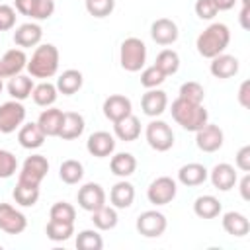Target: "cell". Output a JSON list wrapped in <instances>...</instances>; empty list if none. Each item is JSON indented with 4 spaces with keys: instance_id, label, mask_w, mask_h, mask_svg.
<instances>
[{
    "instance_id": "27",
    "label": "cell",
    "mask_w": 250,
    "mask_h": 250,
    "mask_svg": "<svg viewBox=\"0 0 250 250\" xmlns=\"http://www.w3.org/2000/svg\"><path fill=\"white\" fill-rule=\"evenodd\" d=\"M82 84H84V76H82V72L80 70H76V68H68V70H64L59 78H57V90L61 92V94H64V96H72V94H76L80 88H82Z\"/></svg>"
},
{
    "instance_id": "28",
    "label": "cell",
    "mask_w": 250,
    "mask_h": 250,
    "mask_svg": "<svg viewBox=\"0 0 250 250\" xmlns=\"http://www.w3.org/2000/svg\"><path fill=\"white\" fill-rule=\"evenodd\" d=\"M18 141H20V145H21L23 148L33 150V148H39V146L43 145L45 135H43V131L39 129L37 123H25V125H21L20 131H18Z\"/></svg>"
},
{
    "instance_id": "19",
    "label": "cell",
    "mask_w": 250,
    "mask_h": 250,
    "mask_svg": "<svg viewBox=\"0 0 250 250\" xmlns=\"http://www.w3.org/2000/svg\"><path fill=\"white\" fill-rule=\"evenodd\" d=\"M43 37V29L37 23H21L20 27H16L14 31V43L20 49H27V47H37L41 43Z\"/></svg>"
},
{
    "instance_id": "39",
    "label": "cell",
    "mask_w": 250,
    "mask_h": 250,
    "mask_svg": "<svg viewBox=\"0 0 250 250\" xmlns=\"http://www.w3.org/2000/svg\"><path fill=\"white\" fill-rule=\"evenodd\" d=\"M178 98H182V100H186V102H191V104H203L205 90H203V86H201L199 82L189 80V82H184V84L180 86Z\"/></svg>"
},
{
    "instance_id": "45",
    "label": "cell",
    "mask_w": 250,
    "mask_h": 250,
    "mask_svg": "<svg viewBox=\"0 0 250 250\" xmlns=\"http://www.w3.org/2000/svg\"><path fill=\"white\" fill-rule=\"evenodd\" d=\"M55 14V0H37L33 10V20H49Z\"/></svg>"
},
{
    "instance_id": "6",
    "label": "cell",
    "mask_w": 250,
    "mask_h": 250,
    "mask_svg": "<svg viewBox=\"0 0 250 250\" xmlns=\"http://www.w3.org/2000/svg\"><path fill=\"white\" fill-rule=\"evenodd\" d=\"M49 172V162L43 154H31L23 160L21 170H20V178L18 182L29 184V186H39L43 182V178Z\"/></svg>"
},
{
    "instance_id": "43",
    "label": "cell",
    "mask_w": 250,
    "mask_h": 250,
    "mask_svg": "<svg viewBox=\"0 0 250 250\" xmlns=\"http://www.w3.org/2000/svg\"><path fill=\"white\" fill-rule=\"evenodd\" d=\"M18 170V158L10 152V150H4L0 148V178L6 180V178H12Z\"/></svg>"
},
{
    "instance_id": "15",
    "label": "cell",
    "mask_w": 250,
    "mask_h": 250,
    "mask_svg": "<svg viewBox=\"0 0 250 250\" xmlns=\"http://www.w3.org/2000/svg\"><path fill=\"white\" fill-rule=\"evenodd\" d=\"M131 100L127 98V96H123V94H111L109 98H105L104 100V115L111 121V123H115V121H119V119H123V117H127V115H131Z\"/></svg>"
},
{
    "instance_id": "17",
    "label": "cell",
    "mask_w": 250,
    "mask_h": 250,
    "mask_svg": "<svg viewBox=\"0 0 250 250\" xmlns=\"http://www.w3.org/2000/svg\"><path fill=\"white\" fill-rule=\"evenodd\" d=\"M150 37L158 45H172L178 39V25L170 18H158L150 25Z\"/></svg>"
},
{
    "instance_id": "42",
    "label": "cell",
    "mask_w": 250,
    "mask_h": 250,
    "mask_svg": "<svg viewBox=\"0 0 250 250\" xmlns=\"http://www.w3.org/2000/svg\"><path fill=\"white\" fill-rule=\"evenodd\" d=\"M115 8V0H86V10L94 18H107Z\"/></svg>"
},
{
    "instance_id": "18",
    "label": "cell",
    "mask_w": 250,
    "mask_h": 250,
    "mask_svg": "<svg viewBox=\"0 0 250 250\" xmlns=\"http://www.w3.org/2000/svg\"><path fill=\"white\" fill-rule=\"evenodd\" d=\"M207 178H209L211 184H213L217 189H221V191H229V189H232L234 184H236V172H234V166H230V164H227V162L215 164Z\"/></svg>"
},
{
    "instance_id": "4",
    "label": "cell",
    "mask_w": 250,
    "mask_h": 250,
    "mask_svg": "<svg viewBox=\"0 0 250 250\" xmlns=\"http://www.w3.org/2000/svg\"><path fill=\"white\" fill-rule=\"evenodd\" d=\"M119 62L127 72H139L146 62V45L139 37H127L119 49Z\"/></svg>"
},
{
    "instance_id": "36",
    "label": "cell",
    "mask_w": 250,
    "mask_h": 250,
    "mask_svg": "<svg viewBox=\"0 0 250 250\" xmlns=\"http://www.w3.org/2000/svg\"><path fill=\"white\" fill-rule=\"evenodd\" d=\"M59 176H61V180H62L64 184L74 186V184H78V182L82 180V176H84V166H82V162H78V160H74V158H68V160H64V162L61 164Z\"/></svg>"
},
{
    "instance_id": "23",
    "label": "cell",
    "mask_w": 250,
    "mask_h": 250,
    "mask_svg": "<svg viewBox=\"0 0 250 250\" xmlns=\"http://www.w3.org/2000/svg\"><path fill=\"white\" fill-rule=\"evenodd\" d=\"M113 133L119 141H125V143H131V141H137L139 135H141V121L139 117H135L133 113L115 121L113 123Z\"/></svg>"
},
{
    "instance_id": "9",
    "label": "cell",
    "mask_w": 250,
    "mask_h": 250,
    "mask_svg": "<svg viewBox=\"0 0 250 250\" xmlns=\"http://www.w3.org/2000/svg\"><path fill=\"white\" fill-rule=\"evenodd\" d=\"M137 230L139 234L146 236V238H158L164 234L168 223H166V217L156 211V209H150V211H145L137 217Z\"/></svg>"
},
{
    "instance_id": "34",
    "label": "cell",
    "mask_w": 250,
    "mask_h": 250,
    "mask_svg": "<svg viewBox=\"0 0 250 250\" xmlns=\"http://www.w3.org/2000/svg\"><path fill=\"white\" fill-rule=\"evenodd\" d=\"M14 201L21 207H33L39 199V186H29V184H23V182H18L14 191Z\"/></svg>"
},
{
    "instance_id": "5",
    "label": "cell",
    "mask_w": 250,
    "mask_h": 250,
    "mask_svg": "<svg viewBox=\"0 0 250 250\" xmlns=\"http://www.w3.org/2000/svg\"><path fill=\"white\" fill-rule=\"evenodd\" d=\"M145 137H146L148 146L154 148L156 152H166L174 145V133H172L170 125L166 121H160V119H154L146 125Z\"/></svg>"
},
{
    "instance_id": "44",
    "label": "cell",
    "mask_w": 250,
    "mask_h": 250,
    "mask_svg": "<svg viewBox=\"0 0 250 250\" xmlns=\"http://www.w3.org/2000/svg\"><path fill=\"white\" fill-rule=\"evenodd\" d=\"M16 25V8L0 4V31H8Z\"/></svg>"
},
{
    "instance_id": "31",
    "label": "cell",
    "mask_w": 250,
    "mask_h": 250,
    "mask_svg": "<svg viewBox=\"0 0 250 250\" xmlns=\"http://www.w3.org/2000/svg\"><path fill=\"white\" fill-rule=\"evenodd\" d=\"M31 90H33V78L31 76H25V74H16L10 78L8 82V92L14 100L18 102H23L25 98L31 96Z\"/></svg>"
},
{
    "instance_id": "21",
    "label": "cell",
    "mask_w": 250,
    "mask_h": 250,
    "mask_svg": "<svg viewBox=\"0 0 250 250\" xmlns=\"http://www.w3.org/2000/svg\"><path fill=\"white\" fill-rule=\"evenodd\" d=\"M209 176V170L199 164V162H189V164H184L180 170H178V182L188 186V188H195V186H201Z\"/></svg>"
},
{
    "instance_id": "32",
    "label": "cell",
    "mask_w": 250,
    "mask_h": 250,
    "mask_svg": "<svg viewBox=\"0 0 250 250\" xmlns=\"http://www.w3.org/2000/svg\"><path fill=\"white\" fill-rule=\"evenodd\" d=\"M92 223L100 230H111L117 225V211L113 205H102L92 211Z\"/></svg>"
},
{
    "instance_id": "1",
    "label": "cell",
    "mask_w": 250,
    "mask_h": 250,
    "mask_svg": "<svg viewBox=\"0 0 250 250\" xmlns=\"http://www.w3.org/2000/svg\"><path fill=\"white\" fill-rule=\"evenodd\" d=\"M230 43V31L225 23H211L207 25L199 35H197V41H195V47H197V53L205 59H213L221 53H225V49L229 47Z\"/></svg>"
},
{
    "instance_id": "10",
    "label": "cell",
    "mask_w": 250,
    "mask_h": 250,
    "mask_svg": "<svg viewBox=\"0 0 250 250\" xmlns=\"http://www.w3.org/2000/svg\"><path fill=\"white\" fill-rule=\"evenodd\" d=\"M223 141H225V135L219 125L205 123L201 129L195 131V145L203 152H217L223 146Z\"/></svg>"
},
{
    "instance_id": "35",
    "label": "cell",
    "mask_w": 250,
    "mask_h": 250,
    "mask_svg": "<svg viewBox=\"0 0 250 250\" xmlns=\"http://www.w3.org/2000/svg\"><path fill=\"white\" fill-rule=\"evenodd\" d=\"M154 66L158 70L164 72V76H170V74H176L178 68H180V55L172 49H162L158 55H156V61H154Z\"/></svg>"
},
{
    "instance_id": "16",
    "label": "cell",
    "mask_w": 250,
    "mask_h": 250,
    "mask_svg": "<svg viewBox=\"0 0 250 250\" xmlns=\"http://www.w3.org/2000/svg\"><path fill=\"white\" fill-rule=\"evenodd\" d=\"M27 64V57L23 49H10L0 59V78H12L16 74H21V70Z\"/></svg>"
},
{
    "instance_id": "48",
    "label": "cell",
    "mask_w": 250,
    "mask_h": 250,
    "mask_svg": "<svg viewBox=\"0 0 250 250\" xmlns=\"http://www.w3.org/2000/svg\"><path fill=\"white\" fill-rule=\"evenodd\" d=\"M35 4H37V0H16L14 2V8H16V12H20L21 16H33V10H35Z\"/></svg>"
},
{
    "instance_id": "26",
    "label": "cell",
    "mask_w": 250,
    "mask_h": 250,
    "mask_svg": "<svg viewBox=\"0 0 250 250\" xmlns=\"http://www.w3.org/2000/svg\"><path fill=\"white\" fill-rule=\"evenodd\" d=\"M133 199H135V188H133V184H129L125 180L117 182L111 188V191H109V201H111V205L115 209H127V207H131L133 205Z\"/></svg>"
},
{
    "instance_id": "30",
    "label": "cell",
    "mask_w": 250,
    "mask_h": 250,
    "mask_svg": "<svg viewBox=\"0 0 250 250\" xmlns=\"http://www.w3.org/2000/svg\"><path fill=\"white\" fill-rule=\"evenodd\" d=\"M193 213L199 219H215L221 213V201L215 195H199L193 201Z\"/></svg>"
},
{
    "instance_id": "49",
    "label": "cell",
    "mask_w": 250,
    "mask_h": 250,
    "mask_svg": "<svg viewBox=\"0 0 250 250\" xmlns=\"http://www.w3.org/2000/svg\"><path fill=\"white\" fill-rule=\"evenodd\" d=\"M238 102L242 107H250V82L244 80L238 88Z\"/></svg>"
},
{
    "instance_id": "51",
    "label": "cell",
    "mask_w": 250,
    "mask_h": 250,
    "mask_svg": "<svg viewBox=\"0 0 250 250\" xmlns=\"http://www.w3.org/2000/svg\"><path fill=\"white\" fill-rule=\"evenodd\" d=\"M248 8H250V0H242V10H240V16H238L242 29L250 27V23H248Z\"/></svg>"
},
{
    "instance_id": "7",
    "label": "cell",
    "mask_w": 250,
    "mask_h": 250,
    "mask_svg": "<svg viewBox=\"0 0 250 250\" xmlns=\"http://www.w3.org/2000/svg\"><path fill=\"white\" fill-rule=\"evenodd\" d=\"M23 119H25V107L21 102L10 100L0 105V133L4 135L14 133L23 125Z\"/></svg>"
},
{
    "instance_id": "13",
    "label": "cell",
    "mask_w": 250,
    "mask_h": 250,
    "mask_svg": "<svg viewBox=\"0 0 250 250\" xmlns=\"http://www.w3.org/2000/svg\"><path fill=\"white\" fill-rule=\"evenodd\" d=\"M86 148H88V152L92 156L105 158V156H111L113 154V150H115V139L107 131H96V133H92L88 137Z\"/></svg>"
},
{
    "instance_id": "2",
    "label": "cell",
    "mask_w": 250,
    "mask_h": 250,
    "mask_svg": "<svg viewBox=\"0 0 250 250\" xmlns=\"http://www.w3.org/2000/svg\"><path fill=\"white\" fill-rule=\"evenodd\" d=\"M29 76L33 78H51L59 70V49L53 43L37 45L31 59L25 64Z\"/></svg>"
},
{
    "instance_id": "24",
    "label": "cell",
    "mask_w": 250,
    "mask_h": 250,
    "mask_svg": "<svg viewBox=\"0 0 250 250\" xmlns=\"http://www.w3.org/2000/svg\"><path fill=\"white\" fill-rule=\"evenodd\" d=\"M223 229L227 234L240 238L250 232V221L246 219V215H242L238 211H229L223 215Z\"/></svg>"
},
{
    "instance_id": "38",
    "label": "cell",
    "mask_w": 250,
    "mask_h": 250,
    "mask_svg": "<svg viewBox=\"0 0 250 250\" xmlns=\"http://www.w3.org/2000/svg\"><path fill=\"white\" fill-rule=\"evenodd\" d=\"M76 248L78 250H102L104 248V238L98 230L84 229L76 236Z\"/></svg>"
},
{
    "instance_id": "11",
    "label": "cell",
    "mask_w": 250,
    "mask_h": 250,
    "mask_svg": "<svg viewBox=\"0 0 250 250\" xmlns=\"http://www.w3.org/2000/svg\"><path fill=\"white\" fill-rule=\"evenodd\" d=\"M27 227V219L21 211L10 203H0V230L8 234H21Z\"/></svg>"
},
{
    "instance_id": "41",
    "label": "cell",
    "mask_w": 250,
    "mask_h": 250,
    "mask_svg": "<svg viewBox=\"0 0 250 250\" xmlns=\"http://www.w3.org/2000/svg\"><path fill=\"white\" fill-rule=\"evenodd\" d=\"M164 80H166L164 72H162V70H158L154 64H152V66L143 68V72H141V86H145L146 90H150V88H158Z\"/></svg>"
},
{
    "instance_id": "14",
    "label": "cell",
    "mask_w": 250,
    "mask_h": 250,
    "mask_svg": "<svg viewBox=\"0 0 250 250\" xmlns=\"http://www.w3.org/2000/svg\"><path fill=\"white\" fill-rule=\"evenodd\" d=\"M166 105H168V96L166 92L158 90V88H150L143 94L141 98V109L145 115L148 117H158L166 111Z\"/></svg>"
},
{
    "instance_id": "25",
    "label": "cell",
    "mask_w": 250,
    "mask_h": 250,
    "mask_svg": "<svg viewBox=\"0 0 250 250\" xmlns=\"http://www.w3.org/2000/svg\"><path fill=\"white\" fill-rule=\"evenodd\" d=\"M61 123H62V111L57 109V107L43 109L39 119H37V125H39V129L43 131L45 137H59Z\"/></svg>"
},
{
    "instance_id": "40",
    "label": "cell",
    "mask_w": 250,
    "mask_h": 250,
    "mask_svg": "<svg viewBox=\"0 0 250 250\" xmlns=\"http://www.w3.org/2000/svg\"><path fill=\"white\" fill-rule=\"evenodd\" d=\"M49 217H51L53 221H61V223H74V219H76V209H74L70 203H66V201H57V203L51 207Z\"/></svg>"
},
{
    "instance_id": "22",
    "label": "cell",
    "mask_w": 250,
    "mask_h": 250,
    "mask_svg": "<svg viewBox=\"0 0 250 250\" xmlns=\"http://www.w3.org/2000/svg\"><path fill=\"white\" fill-rule=\"evenodd\" d=\"M84 117L76 111H64L62 113V123H61V129H59V137L64 139V141H72V139H78L82 133H84Z\"/></svg>"
},
{
    "instance_id": "20",
    "label": "cell",
    "mask_w": 250,
    "mask_h": 250,
    "mask_svg": "<svg viewBox=\"0 0 250 250\" xmlns=\"http://www.w3.org/2000/svg\"><path fill=\"white\" fill-rule=\"evenodd\" d=\"M209 70H211V74H213L215 78H221V80L232 78V76L238 72V59L232 57V55L221 53V55H217V57L211 59Z\"/></svg>"
},
{
    "instance_id": "50",
    "label": "cell",
    "mask_w": 250,
    "mask_h": 250,
    "mask_svg": "<svg viewBox=\"0 0 250 250\" xmlns=\"http://www.w3.org/2000/svg\"><path fill=\"white\" fill-rule=\"evenodd\" d=\"M238 188H240V195H242V199L248 201V199H250V174H248V172L242 176Z\"/></svg>"
},
{
    "instance_id": "47",
    "label": "cell",
    "mask_w": 250,
    "mask_h": 250,
    "mask_svg": "<svg viewBox=\"0 0 250 250\" xmlns=\"http://www.w3.org/2000/svg\"><path fill=\"white\" fill-rule=\"evenodd\" d=\"M234 162H236V168L242 170V172H250V145H244L238 148L236 156H234Z\"/></svg>"
},
{
    "instance_id": "3",
    "label": "cell",
    "mask_w": 250,
    "mask_h": 250,
    "mask_svg": "<svg viewBox=\"0 0 250 250\" xmlns=\"http://www.w3.org/2000/svg\"><path fill=\"white\" fill-rule=\"evenodd\" d=\"M172 117L178 125H182L186 131H197L209 121V113L203 107V104H191L182 98H176L172 102Z\"/></svg>"
},
{
    "instance_id": "37",
    "label": "cell",
    "mask_w": 250,
    "mask_h": 250,
    "mask_svg": "<svg viewBox=\"0 0 250 250\" xmlns=\"http://www.w3.org/2000/svg\"><path fill=\"white\" fill-rule=\"evenodd\" d=\"M47 238L53 242H64L74 234V223H61V221H53L49 219L47 227H45Z\"/></svg>"
},
{
    "instance_id": "46",
    "label": "cell",
    "mask_w": 250,
    "mask_h": 250,
    "mask_svg": "<svg viewBox=\"0 0 250 250\" xmlns=\"http://www.w3.org/2000/svg\"><path fill=\"white\" fill-rule=\"evenodd\" d=\"M195 14L199 20H213L217 16V6L213 0H197L195 2Z\"/></svg>"
},
{
    "instance_id": "52",
    "label": "cell",
    "mask_w": 250,
    "mask_h": 250,
    "mask_svg": "<svg viewBox=\"0 0 250 250\" xmlns=\"http://www.w3.org/2000/svg\"><path fill=\"white\" fill-rule=\"evenodd\" d=\"M213 2L217 6V12H227V10L234 8V4H236V0H213Z\"/></svg>"
},
{
    "instance_id": "33",
    "label": "cell",
    "mask_w": 250,
    "mask_h": 250,
    "mask_svg": "<svg viewBox=\"0 0 250 250\" xmlns=\"http://www.w3.org/2000/svg\"><path fill=\"white\" fill-rule=\"evenodd\" d=\"M57 96H59V90L51 82H41V84L33 86V90H31L33 102L37 105H41V107H51L57 102Z\"/></svg>"
},
{
    "instance_id": "8",
    "label": "cell",
    "mask_w": 250,
    "mask_h": 250,
    "mask_svg": "<svg viewBox=\"0 0 250 250\" xmlns=\"http://www.w3.org/2000/svg\"><path fill=\"white\" fill-rule=\"evenodd\" d=\"M178 193V186L170 176H160L150 182L146 189V197L152 205H168Z\"/></svg>"
},
{
    "instance_id": "29",
    "label": "cell",
    "mask_w": 250,
    "mask_h": 250,
    "mask_svg": "<svg viewBox=\"0 0 250 250\" xmlns=\"http://www.w3.org/2000/svg\"><path fill=\"white\" fill-rule=\"evenodd\" d=\"M109 170L119 178H127L137 170V158L131 152H117L109 160Z\"/></svg>"
},
{
    "instance_id": "53",
    "label": "cell",
    "mask_w": 250,
    "mask_h": 250,
    "mask_svg": "<svg viewBox=\"0 0 250 250\" xmlns=\"http://www.w3.org/2000/svg\"><path fill=\"white\" fill-rule=\"evenodd\" d=\"M0 92H2V78H0Z\"/></svg>"
},
{
    "instance_id": "12",
    "label": "cell",
    "mask_w": 250,
    "mask_h": 250,
    "mask_svg": "<svg viewBox=\"0 0 250 250\" xmlns=\"http://www.w3.org/2000/svg\"><path fill=\"white\" fill-rule=\"evenodd\" d=\"M76 199H78V205L84 209V211H96L98 207L105 205V191L100 184H94V182H88L84 184L78 193H76Z\"/></svg>"
}]
</instances>
